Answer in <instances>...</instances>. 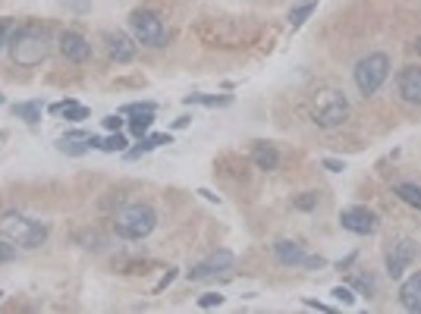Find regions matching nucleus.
Here are the masks:
<instances>
[{
	"label": "nucleus",
	"mask_w": 421,
	"mask_h": 314,
	"mask_svg": "<svg viewBox=\"0 0 421 314\" xmlns=\"http://www.w3.org/2000/svg\"><path fill=\"white\" fill-rule=\"evenodd\" d=\"M189 123H192V117H179V119H176V123H173V129H186Z\"/></svg>",
	"instance_id": "obj_41"
},
{
	"label": "nucleus",
	"mask_w": 421,
	"mask_h": 314,
	"mask_svg": "<svg viewBox=\"0 0 421 314\" xmlns=\"http://www.w3.org/2000/svg\"><path fill=\"white\" fill-rule=\"evenodd\" d=\"M151 126H154V110H142V113H129V117H126V129L135 138L148 135Z\"/></svg>",
	"instance_id": "obj_17"
},
{
	"label": "nucleus",
	"mask_w": 421,
	"mask_h": 314,
	"mask_svg": "<svg viewBox=\"0 0 421 314\" xmlns=\"http://www.w3.org/2000/svg\"><path fill=\"white\" fill-rule=\"evenodd\" d=\"M126 148H129V138H126L123 132H110V135L101 142L98 151H107V154H123Z\"/></svg>",
	"instance_id": "obj_24"
},
{
	"label": "nucleus",
	"mask_w": 421,
	"mask_h": 314,
	"mask_svg": "<svg viewBox=\"0 0 421 314\" xmlns=\"http://www.w3.org/2000/svg\"><path fill=\"white\" fill-rule=\"evenodd\" d=\"M0 299H3V289H0Z\"/></svg>",
	"instance_id": "obj_43"
},
{
	"label": "nucleus",
	"mask_w": 421,
	"mask_h": 314,
	"mask_svg": "<svg viewBox=\"0 0 421 314\" xmlns=\"http://www.w3.org/2000/svg\"><path fill=\"white\" fill-rule=\"evenodd\" d=\"M251 163H255L261 173H274V170L280 167V151H276V144L255 142V148H251Z\"/></svg>",
	"instance_id": "obj_16"
},
{
	"label": "nucleus",
	"mask_w": 421,
	"mask_h": 314,
	"mask_svg": "<svg viewBox=\"0 0 421 314\" xmlns=\"http://www.w3.org/2000/svg\"><path fill=\"white\" fill-rule=\"evenodd\" d=\"M396 91L406 104H421V66L418 63H408L399 69L396 75Z\"/></svg>",
	"instance_id": "obj_13"
},
{
	"label": "nucleus",
	"mask_w": 421,
	"mask_h": 314,
	"mask_svg": "<svg viewBox=\"0 0 421 314\" xmlns=\"http://www.w3.org/2000/svg\"><path fill=\"white\" fill-rule=\"evenodd\" d=\"M302 305H305V308H314V311H320V314H330V311H333V305H327V301H318V299H302Z\"/></svg>",
	"instance_id": "obj_35"
},
{
	"label": "nucleus",
	"mask_w": 421,
	"mask_h": 314,
	"mask_svg": "<svg viewBox=\"0 0 421 314\" xmlns=\"http://www.w3.org/2000/svg\"><path fill=\"white\" fill-rule=\"evenodd\" d=\"M6 38H10V19H0V50L6 47Z\"/></svg>",
	"instance_id": "obj_37"
},
{
	"label": "nucleus",
	"mask_w": 421,
	"mask_h": 314,
	"mask_svg": "<svg viewBox=\"0 0 421 314\" xmlns=\"http://www.w3.org/2000/svg\"><path fill=\"white\" fill-rule=\"evenodd\" d=\"M0 236L10 239L16 248H41L50 236V226L35 217H25V214L6 211L0 217Z\"/></svg>",
	"instance_id": "obj_3"
},
{
	"label": "nucleus",
	"mask_w": 421,
	"mask_h": 314,
	"mask_svg": "<svg viewBox=\"0 0 421 314\" xmlns=\"http://www.w3.org/2000/svg\"><path fill=\"white\" fill-rule=\"evenodd\" d=\"M330 295L339 301V305H346V308L355 305V292H352L349 286H333V292H330Z\"/></svg>",
	"instance_id": "obj_29"
},
{
	"label": "nucleus",
	"mask_w": 421,
	"mask_h": 314,
	"mask_svg": "<svg viewBox=\"0 0 421 314\" xmlns=\"http://www.w3.org/2000/svg\"><path fill=\"white\" fill-rule=\"evenodd\" d=\"M101 142H104V138H101V135H85V144H88V151L101 148Z\"/></svg>",
	"instance_id": "obj_40"
},
{
	"label": "nucleus",
	"mask_w": 421,
	"mask_h": 314,
	"mask_svg": "<svg viewBox=\"0 0 421 314\" xmlns=\"http://www.w3.org/2000/svg\"><path fill=\"white\" fill-rule=\"evenodd\" d=\"M60 54L66 57L69 63H88L91 60V41H88L82 31L66 29L60 35Z\"/></svg>",
	"instance_id": "obj_12"
},
{
	"label": "nucleus",
	"mask_w": 421,
	"mask_h": 314,
	"mask_svg": "<svg viewBox=\"0 0 421 314\" xmlns=\"http://www.w3.org/2000/svg\"><path fill=\"white\" fill-rule=\"evenodd\" d=\"M50 47H54V31L50 25L38 22V19H29V22L16 25L6 38V54L16 66L22 69H35L47 60Z\"/></svg>",
	"instance_id": "obj_1"
},
{
	"label": "nucleus",
	"mask_w": 421,
	"mask_h": 314,
	"mask_svg": "<svg viewBox=\"0 0 421 314\" xmlns=\"http://www.w3.org/2000/svg\"><path fill=\"white\" fill-rule=\"evenodd\" d=\"M320 167L330 170V173H343L346 163H343V160H337V157H324V160H320Z\"/></svg>",
	"instance_id": "obj_36"
},
{
	"label": "nucleus",
	"mask_w": 421,
	"mask_h": 314,
	"mask_svg": "<svg viewBox=\"0 0 421 314\" xmlns=\"http://www.w3.org/2000/svg\"><path fill=\"white\" fill-rule=\"evenodd\" d=\"M198 195H201L205 201H211V204H220V195H214L211 188H198Z\"/></svg>",
	"instance_id": "obj_39"
},
{
	"label": "nucleus",
	"mask_w": 421,
	"mask_h": 314,
	"mask_svg": "<svg viewBox=\"0 0 421 314\" xmlns=\"http://www.w3.org/2000/svg\"><path fill=\"white\" fill-rule=\"evenodd\" d=\"M393 195L399 201H406L408 207H421V188L415 182H396L393 186Z\"/></svg>",
	"instance_id": "obj_20"
},
{
	"label": "nucleus",
	"mask_w": 421,
	"mask_h": 314,
	"mask_svg": "<svg viewBox=\"0 0 421 314\" xmlns=\"http://www.w3.org/2000/svg\"><path fill=\"white\" fill-rule=\"evenodd\" d=\"M318 201H320L318 192H302V195H295V198H293V204H295V211H314Z\"/></svg>",
	"instance_id": "obj_26"
},
{
	"label": "nucleus",
	"mask_w": 421,
	"mask_h": 314,
	"mask_svg": "<svg viewBox=\"0 0 421 314\" xmlns=\"http://www.w3.org/2000/svg\"><path fill=\"white\" fill-rule=\"evenodd\" d=\"M176 276H179V270H176V267H170V270H167V274H163V276H161V283H157V286H154V292H163V289H167V286H170V283H173V280H176Z\"/></svg>",
	"instance_id": "obj_34"
},
{
	"label": "nucleus",
	"mask_w": 421,
	"mask_h": 314,
	"mask_svg": "<svg viewBox=\"0 0 421 314\" xmlns=\"http://www.w3.org/2000/svg\"><path fill=\"white\" fill-rule=\"evenodd\" d=\"M318 10V0H299V3L289 10V25L293 29H299V25H305V19L311 16V13Z\"/></svg>",
	"instance_id": "obj_21"
},
{
	"label": "nucleus",
	"mask_w": 421,
	"mask_h": 314,
	"mask_svg": "<svg viewBox=\"0 0 421 314\" xmlns=\"http://www.w3.org/2000/svg\"><path fill=\"white\" fill-rule=\"evenodd\" d=\"M270 251H274V257L283 267H299L302 257H305V248H302V242H295V239H276V242L270 245Z\"/></svg>",
	"instance_id": "obj_15"
},
{
	"label": "nucleus",
	"mask_w": 421,
	"mask_h": 314,
	"mask_svg": "<svg viewBox=\"0 0 421 314\" xmlns=\"http://www.w3.org/2000/svg\"><path fill=\"white\" fill-rule=\"evenodd\" d=\"M390 57L383 54V50H371V54H364L362 60L352 66V82H355L358 94H364V98H371V94H377L383 88V82L390 79Z\"/></svg>",
	"instance_id": "obj_4"
},
{
	"label": "nucleus",
	"mask_w": 421,
	"mask_h": 314,
	"mask_svg": "<svg viewBox=\"0 0 421 314\" xmlns=\"http://www.w3.org/2000/svg\"><path fill=\"white\" fill-rule=\"evenodd\" d=\"M16 255H19L16 245H13L10 239L0 236V264H13V261H16Z\"/></svg>",
	"instance_id": "obj_27"
},
{
	"label": "nucleus",
	"mask_w": 421,
	"mask_h": 314,
	"mask_svg": "<svg viewBox=\"0 0 421 314\" xmlns=\"http://www.w3.org/2000/svg\"><path fill=\"white\" fill-rule=\"evenodd\" d=\"M157 226V211L145 201H132V204H123L117 214H113V232L119 239H129V242H138V239H148Z\"/></svg>",
	"instance_id": "obj_2"
},
{
	"label": "nucleus",
	"mask_w": 421,
	"mask_h": 314,
	"mask_svg": "<svg viewBox=\"0 0 421 314\" xmlns=\"http://www.w3.org/2000/svg\"><path fill=\"white\" fill-rule=\"evenodd\" d=\"M57 151H60V154H69V157H82V154H88V144H85V138L63 135L60 142H57Z\"/></svg>",
	"instance_id": "obj_23"
},
{
	"label": "nucleus",
	"mask_w": 421,
	"mask_h": 314,
	"mask_svg": "<svg viewBox=\"0 0 421 314\" xmlns=\"http://www.w3.org/2000/svg\"><path fill=\"white\" fill-rule=\"evenodd\" d=\"M148 142L154 144V148H161V144H173V132H154V135H148Z\"/></svg>",
	"instance_id": "obj_33"
},
{
	"label": "nucleus",
	"mask_w": 421,
	"mask_h": 314,
	"mask_svg": "<svg viewBox=\"0 0 421 314\" xmlns=\"http://www.w3.org/2000/svg\"><path fill=\"white\" fill-rule=\"evenodd\" d=\"M13 117L22 119L25 126H38L41 123V100H19V104H13Z\"/></svg>",
	"instance_id": "obj_18"
},
{
	"label": "nucleus",
	"mask_w": 421,
	"mask_h": 314,
	"mask_svg": "<svg viewBox=\"0 0 421 314\" xmlns=\"http://www.w3.org/2000/svg\"><path fill=\"white\" fill-rule=\"evenodd\" d=\"M339 226L355 232V236H374V232L381 230V217L364 204H352V207L339 211Z\"/></svg>",
	"instance_id": "obj_10"
},
{
	"label": "nucleus",
	"mask_w": 421,
	"mask_h": 314,
	"mask_svg": "<svg viewBox=\"0 0 421 314\" xmlns=\"http://www.w3.org/2000/svg\"><path fill=\"white\" fill-rule=\"evenodd\" d=\"M211 25H217V35H205L207 44L214 47H242V44L255 41L258 38V25H251L249 19H239V16H214L207 19Z\"/></svg>",
	"instance_id": "obj_6"
},
{
	"label": "nucleus",
	"mask_w": 421,
	"mask_h": 314,
	"mask_svg": "<svg viewBox=\"0 0 421 314\" xmlns=\"http://www.w3.org/2000/svg\"><path fill=\"white\" fill-rule=\"evenodd\" d=\"M0 104H6V98H3V94H0Z\"/></svg>",
	"instance_id": "obj_42"
},
{
	"label": "nucleus",
	"mask_w": 421,
	"mask_h": 314,
	"mask_svg": "<svg viewBox=\"0 0 421 314\" xmlns=\"http://www.w3.org/2000/svg\"><path fill=\"white\" fill-rule=\"evenodd\" d=\"M415 257H418V245H415L412 239H393V242L387 245V251H383L387 276L390 280H399V276L415 264Z\"/></svg>",
	"instance_id": "obj_9"
},
{
	"label": "nucleus",
	"mask_w": 421,
	"mask_h": 314,
	"mask_svg": "<svg viewBox=\"0 0 421 314\" xmlns=\"http://www.w3.org/2000/svg\"><path fill=\"white\" fill-rule=\"evenodd\" d=\"M104 50H107V57H110L113 63H119V66H126V63H132L138 57L135 38L126 35V31H119V29L104 31Z\"/></svg>",
	"instance_id": "obj_11"
},
{
	"label": "nucleus",
	"mask_w": 421,
	"mask_h": 314,
	"mask_svg": "<svg viewBox=\"0 0 421 314\" xmlns=\"http://www.w3.org/2000/svg\"><path fill=\"white\" fill-rule=\"evenodd\" d=\"M142 110H154L157 113V104H154V100H135V104H123V107H119V113H123V117H129V113H142Z\"/></svg>",
	"instance_id": "obj_28"
},
{
	"label": "nucleus",
	"mask_w": 421,
	"mask_h": 314,
	"mask_svg": "<svg viewBox=\"0 0 421 314\" xmlns=\"http://www.w3.org/2000/svg\"><path fill=\"white\" fill-rule=\"evenodd\" d=\"M186 104H201V107H226V104H232V94H186Z\"/></svg>",
	"instance_id": "obj_22"
},
{
	"label": "nucleus",
	"mask_w": 421,
	"mask_h": 314,
	"mask_svg": "<svg viewBox=\"0 0 421 314\" xmlns=\"http://www.w3.org/2000/svg\"><path fill=\"white\" fill-rule=\"evenodd\" d=\"M324 257H320V255H308V251H305V257H302V264H299V267L302 270H320V267H324Z\"/></svg>",
	"instance_id": "obj_32"
},
{
	"label": "nucleus",
	"mask_w": 421,
	"mask_h": 314,
	"mask_svg": "<svg viewBox=\"0 0 421 314\" xmlns=\"http://www.w3.org/2000/svg\"><path fill=\"white\" fill-rule=\"evenodd\" d=\"M104 129L107 132H123L126 129V117H123V113H110V117H104Z\"/></svg>",
	"instance_id": "obj_30"
},
{
	"label": "nucleus",
	"mask_w": 421,
	"mask_h": 314,
	"mask_svg": "<svg viewBox=\"0 0 421 314\" xmlns=\"http://www.w3.org/2000/svg\"><path fill=\"white\" fill-rule=\"evenodd\" d=\"M346 286L352 289V292H358V295H364V299H374L377 295V280L371 274H355V276H349V283Z\"/></svg>",
	"instance_id": "obj_19"
},
{
	"label": "nucleus",
	"mask_w": 421,
	"mask_h": 314,
	"mask_svg": "<svg viewBox=\"0 0 421 314\" xmlns=\"http://www.w3.org/2000/svg\"><path fill=\"white\" fill-rule=\"evenodd\" d=\"M232 264H236V255H232L230 248H217L211 251L207 257H201L198 264H192V267L186 270V276L192 283H205V280H217L220 274H226V270H232Z\"/></svg>",
	"instance_id": "obj_8"
},
{
	"label": "nucleus",
	"mask_w": 421,
	"mask_h": 314,
	"mask_svg": "<svg viewBox=\"0 0 421 314\" xmlns=\"http://www.w3.org/2000/svg\"><path fill=\"white\" fill-rule=\"evenodd\" d=\"M355 257H358V255H355V251H352V255H346V257H343V261H337V270H343V274H346V270H349V267H352V264H355Z\"/></svg>",
	"instance_id": "obj_38"
},
{
	"label": "nucleus",
	"mask_w": 421,
	"mask_h": 314,
	"mask_svg": "<svg viewBox=\"0 0 421 314\" xmlns=\"http://www.w3.org/2000/svg\"><path fill=\"white\" fill-rule=\"evenodd\" d=\"M396 295H399V305L406 308L408 314L421 311V274H418V270L402 280V286H399V292H396Z\"/></svg>",
	"instance_id": "obj_14"
},
{
	"label": "nucleus",
	"mask_w": 421,
	"mask_h": 314,
	"mask_svg": "<svg viewBox=\"0 0 421 314\" xmlns=\"http://www.w3.org/2000/svg\"><path fill=\"white\" fill-rule=\"evenodd\" d=\"M129 25L135 41L145 44V47H163L167 44V25L154 10H135L129 16Z\"/></svg>",
	"instance_id": "obj_7"
},
{
	"label": "nucleus",
	"mask_w": 421,
	"mask_h": 314,
	"mask_svg": "<svg viewBox=\"0 0 421 314\" xmlns=\"http://www.w3.org/2000/svg\"><path fill=\"white\" fill-rule=\"evenodd\" d=\"M60 113H63V119H69V123H82V119L91 117V110H88L85 104H79V100H73V98L66 100V107H63Z\"/></svg>",
	"instance_id": "obj_25"
},
{
	"label": "nucleus",
	"mask_w": 421,
	"mask_h": 314,
	"mask_svg": "<svg viewBox=\"0 0 421 314\" xmlns=\"http://www.w3.org/2000/svg\"><path fill=\"white\" fill-rule=\"evenodd\" d=\"M349 113H352L349 100L337 88H324V91H318L311 98V119L320 129H339V126H346Z\"/></svg>",
	"instance_id": "obj_5"
},
{
	"label": "nucleus",
	"mask_w": 421,
	"mask_h": 314,
	"mask_svg": "<svg viewBox=\"0 0 421 314\" xmlns=\"http://www.w3.org/2000/svg\"><path fill=\"white\" fill-rule=\"evenodd\" d=\"M220 305H223V295H220V292L198 295V308H205V311H207V308H220Z\"/></svg>",
	"instance_id": "obj_31"
}]
</instances>
